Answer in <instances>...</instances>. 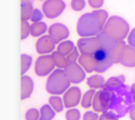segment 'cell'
Wrapping results in <instances>:
<instances>
[{
  "mask_svg": "<svg viewBox=\"0 0 135 120\" xmlns=\"http://www.w3.org/2000/svg\"><path fill=\"white\" fill-rule=\"evenodd\" d=\"M101 99H102L103 112H110L119 118L124 117L127 113H129L134 104L131 88L124 83L116 88H113V89L102 88Z\"/></svg>",
  "mask_w": 135,
  "mask_h": 120,
  "instance_id": "cell-1",
  "label": "cell"
},
{
  "mask_svg": "<svg viewBox=\"0 0 135 120\" xmlns=\"http://www.w3.org/2000/svg\"><path fill=\"white\" fill-rule=\"evenodd\" d=\"M108 20V12L96 10L91 13H84L79 17L77 23V33L81 37H96L103 31Z\"/></svg>",
  "mask_w": 135,
  "mask_h": 120,
  "instance_id": "cell-2",
  "label": "cell"
},
{
  "mask_svg": "<svg viewBox=\"0 0 135 120\" xmlns=\"http://www.w3.org/2000/svg\"><path fill=\"white\" fill-rule=\"evenodd\" d=\"M70 85H71V81L66 76L64 69H56L50 74L47 79L46 90L52 95H61L69 89Z\"/></svg>",
  "mask_w": 135,
  "mask_h": 120,
  "instance_id": "cell-3",
  "label": "cell"
},
{
  "mask_svg": "<svg viewBox=\"0 0 135 120\" xmlns=\"http://www.w3.org/2000/svg\"><path fill=\"white\" fill-rule=\"evenodd\" d=\"M103 31L105 33H108L109 36H112L113 38L117 40H122L129 32V26L124 19H122L121 17H110L107 20Z\"/></svg>",
  "mask_w": 135,
  "mask_h": 120,
  "instance_id": "cell-4",
  "label": "cell"
},
{
  "mask_svg": "<svg viewBox=\"0 0 135 120\" xmlns=\"http://www.w3.org/2000/svg\"><path fill=\"white\" fill-rule=\"evenodd\" d=\"M93 56H94L95 62H96L95 71H97V73H103V71H105L107 69H109L110 67H112L113 63H114L112 59V56H110V52L102 47H101L100 49L96 50V51L93 54Z\"/></svg>",
  "mask_w": 135,
  "mask_h": 120,
  "instance_id": "cell-5",
  "label": "cell"
},
{
  "mask_svg": "<svg viewBox=\"0 0 135 120\" xmlns=\"http://www.w3.org/2000/svg\"><path fill=\"white\" fill-rule=\"evenodd\" d=\"M64 10H65V2L63 0H45L43 4V13L50 19L59 17Z\"/></svg>",
  "mask_w": 135,
  "mask_h": 120,
  "instance_id": "cell-6",
  "label": "cell"
},
{
  "mask_svg": "<svg viewBox=\"0 0 135 120\" xmlns=\"http://www.w3.org/2000/svg\"><path fill=\"white\" fill-rule=\"evenodd\" d=\"M55 70V62L51 55H42L38 57L35 66V73L38 76H46Z\"/></svg>",
  "mask_w": 135,
  "mask_h": 120,
  "instance_id": "cell-7",
  "label": "cell"
},
{
  "mask_svg": "<svg viewBox=\"0 0 135 120\" xmlns=\"http://www.w3.org/2000/svg\"><path fill=\"white\" fill-rule=\"evenodd\" d=\"M77 48L81 55H93L101 48V44L97 37H81L77 42Z\"/></svg>",
  "mask_w": 135,
  "mask_h": 120,
  "instance_id": "cell-8",
  "label": "cell"
},
{
  "mask_svg": "<svg viewBox=\"0 0 135 120\" xmlns=\"http://www.w3.org/2000/svg\"><path fill=\"white\" fill-rule=\"evenodd\" d=\"M66 76L69 77V80L71 81V83H81L82 81L85 79V70L81 67L79 63H69L64 68Z\"/></svg>",
  "mask_w": 135,
  "mask_h": 120,
  "instance_id": "cell-9",
  "label": "cell"
},
{
  "mask_svg": "<svg viewBox=\"0 0 135 120\" xmlns=\"http://www.w3.org/2000/svg\"><path fill=\"white\" fill-rule=\"evenodd\" d=\"M49 36L54 39V42L56 43H61L63 40H65L68 37H69L70 32H69V29L66 27L64 24L62 23H55L52 24L51 26L49 27Z\"/></svg>",
  "mask_w": 135,
  "mask_h": 120,
  "instance_id": "cell-10",
  "label": "cell"
},
{
  "mask_svg": "<svg viewBox=\"0 0 135 120\" xmlns=\"http://www.w3.org/2000/svg\"><path fill=\"white\" fill-rule=\"evenodd\" d=\"M81 100H82V93L78 87H70L64 93L63 101L65 108H74L78 104H81Z\"/></svg>",
  "mask_w": 135,
  "mask_h": 120,
  "instance_id": "cell-11",
  "label": "cell"
},
{
  "mask_svg": "<svg viewBox=\"0 0 135 120\" xmlns=\"http://www.w3.org/2000/svg\"><path fill=\"white\" fill-rule=\"evenodd\" d=\"M55 45L56 43L50 36H42L36 43V50L40 55H49L55 51Z\"/></svg>",
  "mask_w": 135,
  "mask_h": 120,
  "instance_id": "cell-12",
  "label": "cell"
},
{
  "mask_svg": "<svg viewBox=\"0 0 135 120\" xmlns=\"http://www.w3.org/2000/svg\"><path fill=\"white\" fill-rule=\"evenodd\" d=\"M21 100H25L31 96L33 92V80L30 76H21Z\"/></svg>",
  "mask_w": 135,
  "mask_h": 120,
  "instance_id": "cell-13",
  "label": "cell"
},
{
  "mask_svg": "<svg viewBox=\"0 0 135 120\" xmlns=\"http://www.w3.org/2000/svg\"><path fill=\"white\" fill-rule=\"evenodd\" d=\"M78 63L85 70V73H91L96 69V62L93 55H81L78 58Z\"/></svg>",
  "mask_w": 135,
  "mask_h": 120,
  "instance_id": "cell-14",
  "label": "cell"
},
{
  "mask_svg": "<svg viewBox=\"0 0 135 120\" xmlns=\"http://www.w3.org/2000/svg\"><path fill=\"white\" fill-rule=\"evenodd\" d=\"M121 63L127 67L135 66V48L131 47V45L124 48L123 55L121 57Z\"/></svg>",
  "mask_w": 135,
  "mask_h": 120,
  "instance_id": "cell-15",
  "label": "cell"
},
{
  "mask_svg": "<svg viewBox=\"0 0 135 120\" xmlns=\"http://www.w3.org/2000/svg\"><path fill=\"white\" fill-rule=\"evenodd\" d=\"M86 83L91 89H102L105 85V81L101 75H94L86 80Z\"/></svg>",
  "mask_w": 135,
  "mask_h": 120,
  "instance_id": "cell-16",
  "label": "cell"
},
{
  "mask_svg": "<svg viewBox=\"0 0 135 120\" xmlns=\"http://www.w3.org/2000/svg\"><path fill=\"white\" fill-rule=\"evenodd\" d=\"M49 30L46 24L43 21H38V23H33L31 25V36L33 37H42L46 31Z\"/></svg>",
  "mask_w": 135,
  "mask_h": 120,
  "instance_id": "cell-17",
  "label": "cell"
},
{
  "mask_svg": "<svg viewBox=\"0 0 135 120\" xmlns=\"http://www.w3.org/2000/svg\"><path fill=\"white\" fill-rule=\"evenodd\" d=\"M33 6L32 2L30 1H21V20H28L31 19V16L33 13Z\"/></svg>",
  "mask_w": 135,
  "mask_h": 120,
  "instance_id": "cell-18",
  "label": "cell"
},
{
  "mask_svg": "<svg viewBox=\"0 0 135 120\" xmlns=\"http://www.w3.org/2000/svg\"><path fill=\"white\" fill-rule=\"evenodd\" d=\"M51 56H52V58H54L55 66L58 69H64L68 64H69V62H68V59H66V56L59 54L58 51H54L51 54Z\"/></svg>",
  "mask_w": 135,
  "mask_h": 120,
  "instance_id": "cell-19",
  "label": "cell"
},
{
  "mask_svg": "<svg viewBox=\"0 0 135 120\" xmlns=\"http://www.w3.org/2000/svg\"><path fill=\"white\" fill-rule=\"evenodd\" d=\"M75 48L76 47L74 45V43H72L71 40H63V42H61L58 44V47H57V51H58L59 54L64 55V56H68Z\"/></svg>",
  "mask_w": 135,
  "mask_h": 120,
  "instance_id": "cell-20",
  "label": "cell"
},
{
  "mask_svg": "<svg viewBox=\"0 0 135 120\" xmlns=\"http://www.w3.org/2000/svg\"><path fill=\"white\" fill-rule=\"evenodd\" d=\"M50 102V106L55 109V112H62L64 108V101H63V98H61L59 95H52L49 100Z\"/></svg>",
  "mask_w": 135,
  "mask_h": 120,
  "instance_id": "cell-21",
  "label": "cell"
},
{
  "mask_svg": "<svg viewBox=\"0 0 135 120\" xmlns=\"http://www.w3.org/2000/svg\"><path fill=\"white\" fill-rule=\"evenodd\" d=\"M95 94H96L95 89H89L88 92L84 93L81 100V105L83 108H89L90 106H93V100H94Z\"/></svg>",
  "mask_w": 135,
  "mask_h": 120,
  "instance_id": "cell-22",
  "label": "cell"
},
{
  "mask_svg": "<svg viewBox=\"0 0 135 120\" xmlns=\"http://www.w3.org/2000/svg\"><path fill=\"white\" fill-rule=\"evenodd\" d=\"M39 112H40L39 120H52L55 118V114H56L55 109L52 108L50 105H44V106H42Z\"/></svg>",
  "mask_w": 135,
  "mask_h": 120,
  "instance_id": "cell-23",
  "label": "cell"
},
{
  "mask_svg": "<svg viewBox=\"0 0 135 120\" xmlns=\"http://www.w3.org/2000/svg\"><path fill=\"white\" fill-rule=\"evenodd\" d=\"M123 83H124V76L123 75L114 76V77H110L109 80H107V82H105V85L103 88H110V89H113V88H116V87H119V86L123 85Z\"/></svg>",
  "mask_w": 135,
  "mask_h": 120,
  "instance_id": "cell-24",
  "label": "cell"
},
{
  "mask_svg": "<svg viewBox=\"0 0 135 120\" xmlns=\"http://www.w3.org/2000/svg\"><path fill=\"white\" fill-rule=\"evenodd\" d=\"M31 64H32V57L26 54L21 55V70H20L21 75H25V73L30 69Z\"/></svg>",
  "mask_w": 135,
  "mask_h": 120,
  "instance_id": "cell-25",
  "label": "cell"
},
{
  "mask_svg": "<svg viewBox=\"0 0 135 120\" xmlns=\"http://www.w3.org/2000/svg\"><path fill=\"white\" fill-rule=\"evenodd\" d=\"M93 108L95 112H103V105H102V99H101V90L96 92L95 96L93 100Z\"/></svg>",
  "mask_w": 135,
  "mask_h": 120,
  "instance_id": "cell-26",
  "label": "cell"
},
{
  "mask_svg": "<svg viewBox=\"0 0 135 120\" xmlns=\"http://www.w3.org/2000/svg\"><path fill=\"white\" fill-rule=\"evenodd\" d=\"M31 35V25L27 23V20H21V39H26Z\"/></svg>",
  "mask_w": 135,
  "mask_h": 120,
  "instance_id": "cell-27",
  "label": "cell"
},
{
  "mask_svg": "<svg viewBox=\"0 0 135 120\" xmlns=\"http://www.w3.org/2000/svg\"><path fill=\"white\" fill-rule=\"evenodd\" d=\"M66 120H79L81 119V112L76 108H69L65 113Z\"/></svg>",
  "mask_w": 135,
  "mask_h": 120,
  "instance_id": "cell-28",
  "label": "cell"
},
{
  "mask_svg": "<svg viewBox=\"0 0 135 120\" xmlns=\"http://www.w3.org/2000/svg\"><path fill=\"white\" fill-rule=\"evenodd\" d=\"M40 112L37 108H30L25 113V120H39Z\"/></svg>",
  "mask_w": 135,
  "mask_h": 120,
  "instance_id": "cell-29",
  "label": "cell"
},
{
  "mask_svg": "<svg viewBox=\"0 0 135 120\" xmlns=\"http://www.w3.org/2000/svg\"><path fill=\"white\" fill-rule=\"evenodd\" d=\"M79 56H81V55H79L78 48H75V49L72 50V51L66 56V59H68V62H69V63H74V62L78 61Z\"/></svg>",
  "mask_w": 135,
  "mask_h": 120,
  "instance_id": "cell-30",
  "label": "cell"
},
{
  "mask_svg": "<svg viewBox=\"0 0 135 120\" xmlns=\"http://www.w3.org/2000/svg\"><path fill=\"white\" fill-rule=\"evenodd\" d=\"M85 7L84 0H71V8L74 11H82Z\"/></svg>",
  "mask_w": 135,
  "mask_h": 120,
  "instance_id": "cell-31",
  "label": "cell"
},
{
  "mask_svg": "<svg viewBox=\"0 0 135 120\" xmlns=\"http://www.w3.org/2000/svg\"><path fill=\"white\" fill-rule=\"evenodd\" d=\"M43 17H44L43 11H40V10H38V8H35L32 16H31V20H32V23H38V21H42Z\"/></svg>",
  "mask_w": 135,
  "mask_h": 120,
  "instance_id": "cell-32",
  "label": "cell"
},
{
  "mask_svg": "<svg viewBox=\"0 0 135 120\" xmlns=\"http://www.w3.org/2000/svg\"><path fill=\"white\" fill-rule=\"evenodd\" d=\"M98 119H100V117L97 116V112L88 111L83 116V120H98Z\"/></svg>",
  "mask_w": 135,
  "mask_h": 120,
  "instance_id": "cell-33",
  "label": "cell"
},
{
  "mask_svg": "<svg viewBox=\"0 0 135 120\" xmlns=\"http://www.w3.org/2000/svg\"><path fill=\"white\" fill-rule=\"evenodd\" d=\"M98 120H119V117H116L115 114L110 113V112H103Z\"/></svg>",
  "mask_w": 135,
  "mask_h": 120,
  "instance_id": "cell-34",
  "label": "cell"
},
{
  "mask_svg": "<svg viewBox=\"0 0 135 120\" xmlns=\"http://www.w3.org/2000/svg\"><path fill=\"white\" fill-rule=\"evenodd\" d=\"M103 1H104V0H88L89 5H90L93 8H100L103 5Z\"/></svg>",
  "mask_w": 135,
  "mask_h": 120,
  "instance_id": "cell-35",
  "label": "cell"
},
{
  "mask_svg": "<svg viewBox=\"0 0 135 120\" xmlns=\"http://www.w3.org/2000/svg\"><path fill=\"white\" fill-rule=\"evenodd\" d=\"M128 43H129V45H131V47L135 48V29H133V30L131 31V33H129Z\"/></svg>",
  "mask_w": 135,
  "mask_h": 120,
  "instance_id": "cell-36",
  "label": "cell"
},
{
  "mask_svg": "<svg viewBox=\"0 0 135 120\" xmlns=\"http://www.w3.org/2000/svg\"><path fill=\"white\" fill-rule=\"evenodd\" d=\"M129 116H131V119L132 120H135V106H133L129 111Z\"/></svg>",
  "mask_w": 135,
  "mask_h": 120,
  "instance_id": "cell-37",
  "label": "cell"
},
{
  "mask_svg": "<svg viewBox=\"0 0 135 120\" xmlns=\"http://www.w3.org/2000/svg\"><path fill=\"white\" fill-rule=\"evenodd\" d=\"M131 92H132V96H133V101L135 102V83L131 87Z\"/></svg>",
  "mask_w": 135,
  "mask_h": 120,
  "instance_id": "cell-38",
  "label": "cell"
}]
</instances>
